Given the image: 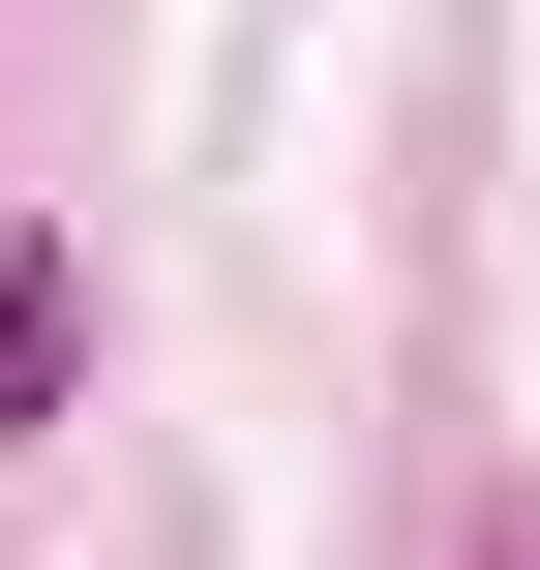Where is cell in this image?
<instances>
[{
    "instance_id": "cell-1",
    "label": "cell",
    "mask_w": 540,
    "mask_h": 570,
    "mask_svg": "<svg viewBox=\"0 0 540 570\" xmlns=\"http://www.w3.org/2000/svg\"><path fill=\"white\" fill-rule=\"evenodd\" d=\"M60 391H90V240H30V210H0V451H30Z\"/></svg>"
},
{
    "instance_id": "cell-2",
    "label": "cell",
    "mask_w": 540,
    "mask_h": 570,
    "mask_svg": "<svg viewBox=\"0 0 540 570\" xmlns=\"http://www.w3.org/2000/svg\"><path fill=\"white\" fill-rule=\"evenodd\" d=\"M481 570H540V511H511V541H481Z\"/></svg>"
}]
</instances>
